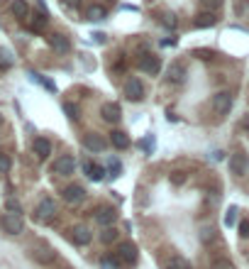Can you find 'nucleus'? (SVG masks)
<instances>
[{"instance_id":"obj_2","label":"nucleus","mask_w":249,"mask_h":269,"mask_svg":"<svg viewBox=\"0 0 249 269\" xmlns=\"http://www.w3.org/2000/svg\"><path fill=\"white\" fill-rule=\"evenodd\" d=\"M113 257L118 260L120 267H132L137 262V247H134V242H120Z\"/></svg>"},{"instance_id":"obj_12","label":"nucleus","mask_w":249,"mask_h":269,"mask_svg":"<svg viewBox=\"0 0 249 269\" xmlns=\"http://www.w3.org/2000/svg\"><path fill=\"white\" fill-rule=\"evenodd\" d=\"M83 147L91 149V152H103V149L108 147V142H105L98 133H88L86 137H83Z\"/></svg>"},{"instance_id":"obj_15","label":"nucleus","mask_w":249,"mask_h":269,"mask_svg":"<svg viewBox=\"0 0 249 269\" xmlns=\"http://www.w3.org/2000/svg\"><path fill=\"white\" fill-rule=\"evenodd\" d=\"M32 152H34L39 159H47V157L52 154V142H49L47 137H34V142H32Z\"/></svg>"},{"instance_id":"obj_27","label":"nucleus","mask_w":249,"mask_h":269,"mask_svg":"<svg viewBox=\"0 0 249 269\" xmlns=\"http://www.w3.org/2000/svg\"><path fill=\"white\" fill-rule=\"evenodd\" d=\"M210 269H235V265H232L230 260L220 257V260H213V265H210Z\"/></svg>"},{"instance_id":"obj_35","label":"nucleus","mask_w":249,"mask_h":269,"mask_svg":"<svg viewBox=\"0 0 249 269\" xmlns=\"http://www.w3.org/2000/svg\"><path fill=\"white\" fill-rule=\"evenodd\" d=\"M10 67H12L10 54H7V52H0V68H10Z\"/></svg>"},{"instance_id":"obj_9","label":"nucleus","mask_w":249,"mask_h":269,"mask_svg":"<svg viewBox=\"0 0 249 269\" xmlns=\"http://www.w3.org/2000/svg\"><path fill=\"white\" fill-rule=\"evenodd\" d=\"M73 169H76V159L68 157V154L59 157V159L52 164V174H59V176H68V174H73Z\"/></svg>"},{"instance_id":"obj_20","label":"nucleus","mask_w":249,"mask_h":269,"mask_svg":"<svg viewBox=\"0 0 249 269\" xmlns=\"http://www.w3.org/2000/svg\"><path fill=\"white\" fill-rule=\"evenodd\" d=\"M164 269H190V262H188L186 257H181V255H171L166 260V267Z\"/></svg>"},{"instance_id":"obj_34","label":"nucleus","mask_w":249,"mask_h":269,"mask_svg":"<svg viewBox=\"0 0 249 269\" xmlns=\"http://www.w3.org/2000/svg\"><path fill=\"white\" fill-rule=\"evenodd\" d=\"M200 2H203V7H208L210 12H215V10L222 5V0H200Z\"/></svg>"},{"instance_id":"obj_36","label":"nucleus","mask_w":249,"mask_h":269,"mask_svg":"<svg viewBox=\"0 0 249 269\" xmlns=\"http://www.w3.org/2000/svg\"><path fill=\"white\" fill-rule=\"evenodd\" d=\"M5 208H7L10 213H17V215H20V210H22V208H20V203L12 201V199H10V201H5Z\"/></svg>"},{"instance_id":"obj_16","label":"nucleus","mask_w":249,"mask_h":269,"mask_svg":"<svg viewBox=\"0 0 249 269\" xmlns=\"http://www.w3.org/2000/svg\"><path fill=\"white\" fill-rule=\"evenodd\" d=\"M169 81H174V83H184L186 81V64L184 62H174L169 67Z\"/></svg>"},{"instance_id":"obj_37","label":"nucleus","mask_w":249,"mask_h":269,"mask_svg":"<svg viewBox=\"0 0 249 269\" xmlns=\"http://www.w3.org/2000/svg\"><path fill=\"white\" fill-rule=\"evenodd\" d=\"M240 237H245V240L249 237V220H242V223H240Z\"/></svg>"},{"instance_id":"obj_11","label":"nucleus","mask_w":249,"mask_h":269,"mask_svg":"<svg viewBox=\"0 0 249 269\" xmlns=\"http://www.w3.org/2000/svg\"><path fill=\"white\" fill-rule=\"evenodd\" d=\"M137 67L142 68L144 73H159V68H161V62H159V57L156 54H142L139 57V62H137Z\"/></svg>"},{"instance_id":"obj_3","label":"nucleus","mask_w":249,"mask_h":269,"mask_svg":"<svg viewBox=\"0 0 249 269\" xmlns=\"http://www.w3.org/2000/svg\"><path fill=\"white\" fill-rule=\"evenodd\" d=\"M93 218H95L98 225L110 228V225H115V220H118V210H115L113 205H98L95 213H93Z\"/></svg>"},{"instance_id":"obj_10","label":"nucleus","mask_w":249,"mask_h":269,"mask_svg":"<svg viewBox=\"0 0 249 269\" xmlns=\"http://www.w3.org/2000/svg\"><path fill=\"white\" fill-rule=\"evenodd\" d=\"M68 240H71L73 245H88V242L93 240V233H91L86 225H73V228L68 230Z\"/></svg>"},{"instance_id":"obj_29","label":"nucleus","mask_w":249,"mask_h":269,"mask_svg":"<svg viewBox=\"0 0 249 269\" xmlns=\"http://www.w3.org/2000/svg\"><path fill=\"white\" fill-rule=\"evenodd\" d=\"M200 240H203V242H213V240H215V230H213V228H203V230H200Z\"/></svg>"},{"instance_id":"obj_32","label":"nucleus","mask_w":249,"mask_h":269,"mask_svg":"<svg viewBox=\"0 0 249 269\" xmlns=\"http://www.w3.org/2000/svg\"><path fill=\"white\" fill-rule=\"evenodd\" d=\"M235 223H237V208H230L227 215H225V225L230 228V225H235Z\"/></svg>"},{"instance_id":"obj_21","label":"nucleus","mask_w":249,"mask_h":269,"mask_svg":"<svg viewBox=\"0 0 249 269\" xmlns=\"http://www.w3.org/2000/svg\"><path fill=\"white\" fill-rule=\"evenodd\" d=\"M12 15H15L17 20H27V17H30L27 2H25V0H12Z\"/></svg>"},{"instance_id":"obj_5","label":"nucleus","mask_w":249,"mask_h":269,"mask_svg":"<svg viewBox=\"0 0 249 269\" xmlns=\"http://www.w3.org/2000/svg\"><path fill=\"white\" fill-rule=\"evenodd\" d=\"M34 218H37L39 223H49V220H54V218H57V203L52 201V199L39 201L37 210H34Z\"/></svg>"},{"instance_id":"obj_33","label":"nucleus","mask_w":249,"mask_h":269,"mask_svg":"<svg viewBox=\"0 0 249 269\" xmlns=\"http://www.w3.org/2000/svg\"><path fill=\"white\" fill-rule=\"evenodd\" d=\"M7 169H10V157L5 152H0V174H5Z\"/></svg>"},{"instance_id":"obj_23","label":"nucleus","mask_w":249,"mask_h":269,"mask_svg":"<svg viewBox=\"0 0 249 269\" xmlns=\"http://www.w3.org/2000/svg\"><path fill=\"white\" fill-rule=\"evenodd\" d=\"M30 27H32V32H42V30L47 27V12H37V15L30 20Z\"/></svg>"},{"instance_id":"obj_7","label":"nucleus","mask_w":249,"mask_h":269,"mask_svg":"<svg viewBox=\"0 0 249 269\" xmlns=\"http://www.w3.org/2000/svg\"><path fill=\"white\" fill-rule=\"evenodd\" d=\"M2 230L7 235H20L25 230V220L17 215V213H5L2 215Z\"/></svg>"},{"instance_id":"obj_22","label":"nucleus","mask_w":249,"mask_h":269,"mask_svg":"<svg viewBox=\"0 0 249 269\" xmlns=\"http://www.w3.org/2000/svg\"><path fill=\"white\" fill-rule=\"evenodd\" d=\"M86 174H88V179H91V181H103L105 169H103V167H98V164H86Z\"/></svg>"},{"instance_id":"obj_18","label":"nucleus","mask_w":249,"mask_h":269,"mask_svg":"<svg viewBox=\"0 0 249 269\" xmlns=\"http://www.w3.org/2000/svg\"><path fill=\"white\" fill-rule=\"evenodd\" d=\"M49 44H52V49L59 52V54H66V52L71 49V44H68V39H66L63 34H52V37H49Z\"/></svg>"},{"instance_id":"obj_38","label":"nucleus","mask_w":249,"mask_h":269,"mask_svg":"<svg viewBox=\"0 0 249 269\" xmlns=\"http://www.w3.org/2000/svg\"><path fill=\"white\" fill-rule=\"evenodd\" d=\"M63 110L68 113V118H71V120H78V110H76V108H71V105L66 103V105H63Z\"/></svg>"},{"instance_id":"obj_28","label":"nucleus","mask_w":249,"mask_h":269,"mask_svg":"<svg viewBox=\"0 0 249 269\" xmlns=\"http://www.w3.org/2000/svg\"><path fill=\"white\" fill-rule=\"evenodd\" d=\"M30 76H32V81H37V83H42V86H47L49 91H57V86H54L52 81H47V78H42L39 73H30Z\"/></svg>"},{"instance_id":"obj_8","label":"nucleus","mask_w":249,"mask_h":269,"mask_svg":"<svg viewBox=\"0 0 249 269\" xmlns=\"http://www.w3.org/2000/svg\"><path fill=\"white\" fill-rule=\"evenodd\" d=\"M249 169V157L245 152H235V154H230V171L235 174V176H245Z\"/></svg>"},{"instance_id":"obj_30","label":"nucleus","mask_w":249,"mask_h":269,"mask_svg":"<svg viewBox=\"0 0 249 269\" xmlns=\"http://www.w3.org/2000/svg\"><path fill=\"white\" fill-rule=\"evenodd\" d=\"M161 22H164L166 27H176V15H174V12H164V15H161Z\"/></svg>"},{"instance_id":"obj_4","label":"nucleus","mask_w":249,"mask_h":269,"mask_svg":"<svg viewBox=\"0 0 249 269\" xmlns=\"http://www.w3.org/2000/svg\"><path fill=\"white\" fill-rule=\"evenodd\" d=\"M30 257H32L37 265H52L54 257H57V252H54L49 245H34V247L30 250Z\"/></svg>"},{"instance_id":"obj_17","label":"nucleus","mask_w":249,"mask_h":269,"mask_svg":"<svg viewBox=\"0 0 249 269\" xmlns=\"http://www.w3.org/2000/svg\"><path fill=\"white\" fill-rule=\"evenodd\" d=\"M218 25V15L205 10V12H198L195 15V27H215Z\"/></svg>"},{"instance_id":"obj_6","label":"nucleus","mask_w":249,"mask_h":269,"mask_svg":"<svg viewBox=\"0 0 249 269\" xmlns=\"http://www.w3.org/2000/svg\"><path fill=\"white\" fill-rule=\"evenodd\" d=\"M123 91H124V96H127L129 101H134V103H139V101L144 98V86H142V81L134 78V76H129V78L124 81Z\"/></svg>"},{"instance_id":"obj_1","label":"nucleus","mask_w":249,"mask_h":269,"mask_svg":"<svg viewBox=\"0 0 249 269\" xmlns=\"http://www.w3.org/2000/svg\"><path fill=\"white\" fill-rule=\"evenodd\" d=\"M232 103H235L232 93H230V91H220V93H215V96H213L210 108H213V113H215L218 118H225V115L232 110Z\"/></svg>"},{"instance_id":"obj_13","label":"nucleus","mask_w":249,"mask_h":269,"mask_svg":"<svg viewBox=\"0 0 249 269\" xmlns=\"http://www.w3.org/2000/svg\"><path fill=\"white\" fill-rule=\"evenodd\" d=\"M100 115H103V120H105V123H118V120L123 118V110H120V105H118V103H103Z\"/></svg>"},{"instance_id":"obj_39","label":"nucleus","mask_w":249,"mask_h":269,"mask_svg":"<svg viewBox=\"0 0 249 269\" xmlns=\"http://www.w3.org/2000/svg\"><path fill=\"white\" fill-rule=\"evenodd\" d=\"M66 2H68V5H73V7H78V5H81V0H66Z\"/></svg>"},{"instance_id":"obj_24","label":"nucleus","mask_w":249,"mask_h":269,"mask_svg":"<svg viewBox=\"0 0 249 269\" xmlns=\"http://www.w3.org/2000/svg\"><path fill=\"white\" fill-rule=\"evenodd\" d=\"M118 237H120V233L110 225V228H105L103 233H100V240L105 242V245H110V242H118Z\"/></svg>"},{"instance_id":"obj_14","label":"nucleus","mask_w":249,"mask_h":269,"mask_svg":"<svg viewBox=\"0 0 249 269\" xmlns=\"http://www.w3.org/2000/svg\"><path fill=\"white\" fill-rule=\"evenodd\" d=\"M83 199H86V191H83V186L73 184V186H66V189H63V201H66V203L76 205V203H81Z\"/></svg>"},{"instance_id":"obj_25","label":"nucleus","mask_w":249,"mask_h":269,"mask_svg":"<svg viewBox=\"0 0 249 269\" xmlns=\"http://www.w3.org/2000/svg\"><path fill=\"white\" fill-rule=\"evenodd\" d=\"M105 15H108V12H105L103 5H91V10H88V17L95 20V22H98V20H105Z\"/></svg>"},{"instance_id":"obj_19","label":"nucleus","mask_w":249,"mask_h":269,"mask_svg":"<svg viewBox=\"0 0 249 269\" xmlns=\"http://www.w3.org/2000/svg\"><path fill=\"white\" fill-rule=\"evenodd\" d=\"M110 142H113L115 149H127V147H129V137H127V133H123V130H113V133H110Z\"/></svg>"},{"instance_id":"obj_26","label":"nucleus","mask_w":249,"mask_h":269,"mask_svg":"<svg viewBox=\"0 0 249 269\" xmlns=\"http://www.w3.org/2000/svg\"><path fill=\"white\" fill-rule=\"evenodd\" d=\"M169 179H171V184H174V186H184V184H186V171L176 169V171H171V174H169Z\"/></svg>"},{"instance_id":"obj_40","label":"nucleus","mask_w":249,"mask_h":269,"mask_svg":"<svg viewBox=\"0 0 249 269\" xmlns=\"http://www.w3.org/2000/svg\"><path fill=\"white\" fill-rule=\"evenodd\" d=\"M0 128H2V115H0Z\"/></svg>"},{"instance_id":"obj_31","label":"nucleus","mask_w":249,"mask_h":269,"mask_svg":"<svg viewBox=\"0 0 249 269\" xmlns=\"http://www.w3.org/2000/svg\"><path fill=\"white\" fill-rule=\"evenodd\" d=\"M193 54H195L198 59H203V62H208V59H213V57H215V52H210V49H195Z\"/></svg>"}]
</instances>
